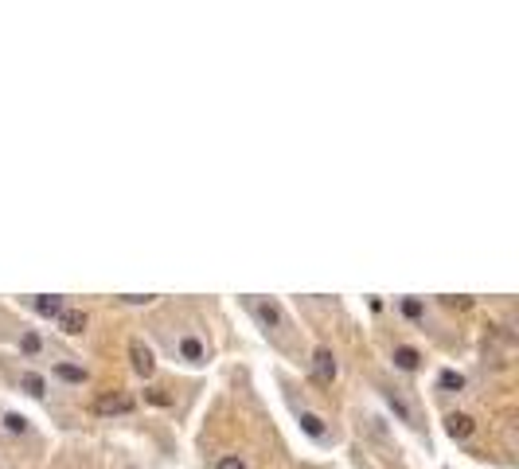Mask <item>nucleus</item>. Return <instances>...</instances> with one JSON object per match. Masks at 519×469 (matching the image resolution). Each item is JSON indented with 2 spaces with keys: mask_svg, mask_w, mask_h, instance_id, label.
<instances>
[{
  "mask_svg": "<svg viewBox=\"0 0 519 469\" xmlns=\"http://www.w3.org/2000/svg\"><path fill=\"white\" fill-rule=\"evenodd\" d=\"M246 309L258 317V325H262V329H281V325H285L281 305H277V301H270V298H246Z\"/></svg>",
  "mask_w": 519,
  "mask_h": 469,
  "instance_id": "nucleus-1",
  "label": "nucleus"
},
{
  "mask_svg": "<svg viewBox=\"0 0 519 469\" xmlns=\"http://www.w3.org/2000/svg\"><path fill=\"white\" fill-rule=\"evenodd\" d=\"M176 356L184 360V364H192V368H203L207 360H211V348H207V340L184 332V337L176 340Z\"/></svg>",
  "mask_w": 519,
  "mask_h": 469,
  "instance_id": "nucleus-2",
  "label": "nucleus"
},
{
  "mask_svg": "<svg viewBox=\"0 0 519 469\" xmlns=\"http://www.w3.org/2000/svg\"><path fill=\"white\" fill-rule=\"evenodd\" d=\"M129 364H133V371H137L141 380H148L157 371V356H153V348H148L145 340H129Z\"/></svg>",
  "mask_w": 519,
  "mask_h": 469,
  "instance_id": "nucleus-3",
  "label": "nucleus"
},
{
  "mask_svg": "<svg viewBox=\"0 0 519 469\" xmlns=\"http://www.w3.org/2000/svg\"><path fill=\"white\" fill-rule=\"evenodd\" d=\"M297 422H301V430H304V434H309L313 442H328V422H324L316 410L297 407Z\"/></svg>",
  "mask_w": 519,
  "mask_h": 469,
  "instance_id": "nucleus-4",
  "label": "nucleus"
},
{
  "mask_svg": "<svg viewBox=\"0 0 519 469\" xmlns=\"http://www.w3.org/2000/svg\"><path fill=\"white\" fill-rule=\"evenodd\" d=\"M28 305L47 321H59V313L67 309V301H63L59 293H36V298H28Z\"/></svg>",
  "mask_w": 519,
  "mask_h": 469,
  "instance_id": "nucleus-5",
  "label": "nucleus"
},
{
  "mask_svg": "<svg viewBox=\"0 0 519 469\" xmlns=\"http://www.w3.org/2000/svg\"><path fill=\"white\" fill-rule=\"evenodd\" d=\"M472 430H477L472 415H465V410H453V415H445V434H449L453 442H465V438H472Z\"/></svg>",
  "mask_w": 519,
  "mask_h": 469,
  "instance_id": "nucleus-6",
  "label": "nucleus"
},
{
  "mask_svg": "<svg viewBox=\"0 0 519 469\" xmlns=\"http://www.w3.org/2000/svg\"><path fill=\"white\" fill-rule=\"evenodd\" d=\"M313 371H316V380H320V383H332V380H336L340 364H336L332 348H316V352H313Z\"/></svg>",
  "mask_w": 519,
  "mask_h": 469,
  "instance_id": "nucleus-7",
  "label": "nucleus"
},
{
  "mask_svg": "<svg viewBox=\"0 0 519 469\" xmlns=\"http://www.w3.org/2000/svg\"><path fill=\"white\" fill-rule=\"evenodd\" d=\"M94 410H98V415H129V410H133V399L121 395V391H109V395H102V399L94 403Z\"/></svg>",
  "mask_w": 519,
  "mask_h": 469,
  "instance_id": "nucleus-8",
  "label": "nucleus"
},
{
  "mask_svg": "<svg viewBox=\"0 0 519 469\" xmlns=\"http://www.w3.org/2000/svg\"><path fill=\"white\" fill-rule=\"evenodd\" d=\"M51 371H55L63 383H86L90 380V371L82 368V364H70V360H55V364H51Z\"/></svg>",
  "mask_w": 519,
  "mask_h": 469,
  "instance_id": "nucleus-9",
  "label": "nucleus"
},
{
  "mask_svg": "<svg viewBox=\"0 0 519 469\" xmlns=\"http://www.w3.org/2000/svg\"><path fill=\"white\" fill-rule=\"evenodd\" d=\"M55 325H59L67 337H82V332H86V313H82V309H63Z\"/></svg>",
  "mask_w": 519,
  "mask_h": 469,
  "instance_id": "nucleus-10",
  "label": "nucleus"
},
{
  "mask_svg": "<svg viewBox=\"0 0 519 469\" xmlns=\"http://www.w3.org/2000/svg\"><path fill=\"white\" fill-rule=\"evenodd\" d=\"M394 368L398 371H418L421 368V352L418 348H410V344H394Z\"/></svg>",
  "mask_w": 519,
  "mask_h": 469,
  "instance_id": "nucleus-11",
  "label": "nucleus"
},
{
  "mask_svg": "<svg viewBox=\"0 0 519 469\" xmlns=\"http://www.w3.org/2000/svg\"><path fill=\"white\" fill-rule=\"evenodd\" d=\"M382 399H387V407L398 415V422H406V426H418V419H414V410H410V403L402 399V395H394L391 387H382Z\"/></svg>",
  "mask_w": 519,
  "mask_h": 469,
  "instance_id": "nucleus-12",
  "label": "nucleus"
},
{
  "mask_svg": "<svg viewBox=\"0 0 519 469\" xmlns=\"http://www.w3.org/2000/svg\"><path fill=\"white\" fill-rule=\"evenodd\" d=\"M20 391L31 395V399H43L47 395V380H43L40 371H20Z\"/></svg>",
  "mask_w": 519,
  "mask_h": 469,
  "instance_id": "nucleus-13",
  "label": "nucleus"
},
{
  "mask_svg": "<svg viewBox=\"0 0 519 469\" xmlns=\"http://www.w3.org/2000/svg\"><path fill=\"white\" fill-rule=\"evenodd\" d=\"M398 313L414 325H426V301L421 298H398Z\"/></svg>",
  "mask_w": 519,
  "mask_h": 469,
  "instance_id": "nucleus-14",
  "label": "nucleus"
},
{
  "mask_svg": "<svg viewBox=\"0 0 519 469\" xmlns=\"http://www.w3.org/2000/svg\"><path fill=\"white\" fill-rule=\"evenodd\" d=\"M0 426L8 430V434H16V438H24V434H31V422L24 419L20 410H8V415L0 419Z\"/></svg>",
  "mask_w": 519,
  "mask_h": 469,
  "instance_id": "nucleus-15",
  "label": "nucleus"
},
{
  "mask_svg": "<svg viewBox=\"0 0 519 469\" xmlns=\"http://www.w3.org/2000/svg\"><path fill=\"white\" fill-rule=\"evenodd\" d=\"M437 387L449 391V395H457V391H465V376H460V371H453V368H445L437 376Z\"/></svg>",
  "mask_w": 519,
  "mask_h": 469,
  "instance_id": "nucleus-16",
  "label": "nucleus"
},
{
  "mask_svg": "<svg viewBox=\"0 0 519 469\" xmlns=\"http://www.w3.org/2000/svg\"><path fill=\"white\" fill-rule=\"evenodd\" d=\"M20 352H28V356H40L43 352V340H40V332H20Z\"/></svg>",
  "mask_w": 519,
  "mask_h": 469,
  "instance_id": "nucleus-17",
  "label": "nucleus"
},
{
  "mask_svg": "<svg viewBox=\"0 0 519 469\" xmlns=\"http://www.w3.org/2000/svg\"><path fill=\"white\" fill-rule=\"evenodd\" d=\"M215 469H250V466H246L242 454H223V458L215 461Z\"/></svg>",
  "mask_w": 519,
  "mask_h": 469,
  "instance_id": "nucleus-18",
  "label": "nucleus"
},
{
  "mask_svg": "<svg viewBox=\"0 0 519 469\" xmlns=\"http://www.w3.org/2000/svg\"><path fill=\"white\" fill-rule=\"evenodd\" d=\"M145 399H148V403H157V407H168V403H172V399L164 395V387H148V391H145Z\"/></svg>",
  "mask_w": 519,
  "mask_h": 469,
  "instance_id": "nucleus-19",
  "label": "nucleus"
},
{
  "mask_svg": "<svg viewBox=\"0 0 519 469\" xmlns=\"http://www.w3.org/2000/svg\"><path fill=\"white\" fill-rule=\"evenodd\" d=\"M121 301H125V305H148V293H121Z\"/></svg>",
  "mask_w": 519,
  "mask_h": 469,
  "instance_id": "nucleus-20",
  "label": "nucleus"
}]
</instances>
